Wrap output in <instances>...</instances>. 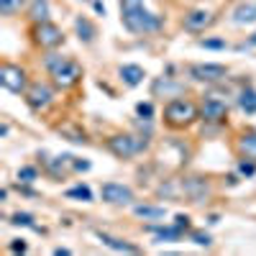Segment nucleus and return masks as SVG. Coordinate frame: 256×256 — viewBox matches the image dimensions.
<instances>
[{
  "label": "nucleus",
  "mask_w": 256,
  "mask_h": 256,
  "mask_svg": "<svg viewBox=\"0 0 256 256\" xmlns=\"http://www.w3.org/2000/svg\"><path fill=\"white\" fill-rule=\"evenodd\" d=\"M118 74H120V80L128 84V88H136V84H141L144 77H146L144 67H138V64H123V67L118 70Z\"/></svg>",
  "instance_id": "12"
},
{
  "label": "nucleus",
  "mask_w": 256,
  "mask_h": 256,
  "mask_svg": "<svg viewBox=\"0 0 256 256\" xmlns=\"http://www.w3.org/2000/svg\"><path fill=\"white\" fill-rule=\"evenodd\" d=\"M136 113H138V118H144V120H152L154 105H152V102H138V105H136Z\"/></svg>",
  "instance_id": "28"
},
{
  "label": "nucleus",
  "mask_w": 256,
  "mask_h": 256,
  "mask_svg": "<svg viewBox=\"0 0 256 256\" xmlns=\"http://www.w3.org/2000/svg\"><path fill=\"white\" fill-rule=\"evenodd\" d=\"M152 92H154V95H162V92H164V98H177V92H182V84L172 82L169 77H159V80L154 82Z\"/></svg>",
  "instance_id": "13"
},
{
  "label": "nucleus",
  "mask_w": 256,
  "mask_h": 256,
  "mask_svg": "<svg viewBox=\"0 0 256 256\" xmlns=\"http://www.w3.org/2000/svg\"><path fill=\"white\" fill-rule=\"evenodd\" d=\"M52 100H54V90L49 88V84H44V82H34L31 88L26 90V102H28V108L36 110V113L46 110L52 105Z\"/></svg>",
  "instance_id": "6"
},
{
  "label": "nucleus",
  "mask_w": 256,
  "mask_h": 256,
  "mask_svg": "<svg viewBox=\"0 0 256 256\" xmlns=\"http://www.w3.org/2000/svg\"><path fill=\"white\" fill-rule=\"evenodd\" d=\"M24 3H26V0H0V13H3V16H13L16 10L24 8Z\"/></svg>",
  "instance_id": "25"
},
{
  "label": "nucleus",
  "mask_w": 256,
  "mask_h": 256,
  "mask_svg": "<svg viewBox=\"0 0 256 256\" xmlns=\"http://www.w3.org/2000/svg\"><path fill=\"white\" fill-rule=\"evenodd\" d=\"M0 82H3V88L20 95V92H26V72L16 67V64H3V70H0Z\"/></svg>",
  "instance_id": "8"
},
{
  "label": "nucleus",
  "mask_w": 256,
  "mask_h": 256,
  "mask_svg": "<svg viewBox=\"0 0 256 256\" xmlns=\"http://www.w3.org/2000/svg\"><path fill=\"white\" fill-rule=\"evenodd\" d=\"M54 254H56V256H67L70 251H67V248H54Z\"/></svg>",
  "instance_id": "37"
},
{
  "label": "nucleus",
  "mask_w": 256,
  "mask_h": 256,
  "mask_svg": "<svg viewBox=\"0 0 256 256\" xmlns=\"http://www.w3.org/2000/svg\"><path fill=\"white\" fill-rule=\"evenodd\" d=\"M74 28H77V36H80V41H84V44H90V41H95V36H98V31H95V26L90 24L84 16H80L77 20H74Z\"/></svg>",
  "instance_id": "17"
},
{
  "label": "nucleus",
  "mask_w": 256,
  "mask_h": 256,
  "mask_svg": "<svg viewBox=\"0 0 256 256\" xmlns=\"http://www.w3.org/2000/svg\"><path fill=\"white\" fill-rule=\"evenodd\" d=\"M98 238H100L105 246H110L113 251H123V254H138V251H141L138 246L126 244V241H120V238H113V236H108V233H98Z\"/></svg>",
  "instance_id": "15"
},
{
  "label": "nucleus",
  "mask_w": 256,
  "mask_h": 256,
  "mask_svg": "<svg viewBox=\"0 0 256 256\" xmlns=\"http://www.w3.org/2000/svg\"><path fill=\"white\" fill-rule=\"evenodd\" d=\"M212 20H216V18H212L210 10L195 8V10H190V13L184 16V28H187V31H205Z\"/></svg>",
  "instance_id": "11"
},
{
  "label": "nucleus",
  "mask_w": 256,
  "mask_h": 256,
  "mask_svg": "<svg viewBox=\"0 0 256 256\" xmlns=\"http://www.w3.org/2000/svg\"><path fill=\"white\" fill-rule=\"evenodd\" d=\"M64 41V34L59 26H54L52 20H46V24H36L34 28V44H38L41 49H54L59 46Z\"/></svg>",
  "instance_id": "5"
},
{
  "label": "nucleus",
  "mask_w": 256,
  "mask_h": 256,
  "mask_svg": "<svg viewBox=\"0 0 256 256\" xmlns=\"http://www.w3.org/2000/svg\"><path fill=\"white\" fill-rule=\"evenodd\" d=\"M120 20L131 34H152L162 26V18L144 8V0H120Z\"/></svg>",
  "instance_id": "1"
},
{
  "label": "nucleus",
  "mask_w": 256,
  "mask_h": 256,
  "mask_svg": "<svg viewBox=\"0 0 256 256\" xmlns=\"http://www.w3.org/2000/svg\"><path fill=\"white\" fill-rule=\"evenodd\" d=\"M108 148L118 159H131V156L144 152L146 141L141 136H134V134H116V136L108 138Z\"/></svg>",
  "instance_id": "4"
},
{
  "label": "nucleus",
  "mask_w": 256,
  "mask_h": 256,
  "mask_svg": "<svg viewBox=\"0 0 256 256\" xmlns=\"http://www.w3.org/2000/svg\"><path fill=\"white\" fill-rule=\"evenodd\" d=\"M190 77L198 80V82H208V84H216V82H223L228 77V70L223 64H192L190 67Z\"/></svg>",
  "instance_id": "7"
},
{
  "label": "nucleus",
  "mask_w": 256,
  "mask_h": 256,
  "mask_svg": "<svg viewBox=\"0 0 256 256\" xmlns=\"http://www.w3.org/2000/svg\"><path fill=\"white\" fill-rule=\"evenodd\" d=\"M198 116H200V110L195 108V102L187 100V98H172L166 102V108H164V120L169 126H174V128L190 126Z\"/></svg>",
  "instance_id": "3"
},
{
  "label": "nucleus",
  "mask_w": 256,
  "mask_h": 256,
  "mask_svg": "<svg viewBox=\"0 0 256 256\" xmlns=\"http://www.w3.org/2000/svg\"><path fill=\"white\" fill-rule=\"evenodd\" d=\"M44 67L49 70L54 88H59V90H70V88H74V84L82 80V67L74 59H70V56L46 54L44 56Z\"/></svg>",
  "instance_id": "2"
},
{
  "label": "nucleus",
  "mask_w": 256,
  "mask_h": 256,
  "mask_svg": "<svg viewBox=\"0 0 256 256\" xmlns=\"http://www.w3.org/2000/svg\"><path fill=\"white\" fill-rule=\"evenodd\" d=\"M10 223H13V226H26V228H36V223H34V216H31V212H16Z\"/></svg>",
  "instance_id": "26"
},
{
  "label": "nucleus",
  "mask_w": 256,
  "mask_h": 256,
  "mask_svg": "<svg viewBox=\"0 0 256 256\" xmlns=\"http://www.w3.org/2000/svg\"><path fill=\"white\" fill-rule=\"evenodd\" d=\"M238 105H241V110H246V113H256V92L254 90H244L238 95Z\"/></svg>",
  "instance_id": "23"
},
{
  "label": "nucleus",
  "mask_w": 256,
  "mask_h": 256,
  "mask_svg": "<svg viewBox=\"0 0 256 256\" xmlns=\"http://www.w3.org/2000/svg\"><path fill=\"white\" fill-rule=\"evenodd\" d=\"M100 198L105 202H110V205H128L134 200V190L120 184V182H105L100 187Z\"/></svg>",
  "instance_id": "9"
},
{
  "label": "nucleus",
  "mask_w": 256,
  "mask_h": 256,
  "mask_svg": "<svg viewBox=\"0 0 256 256\" xmlns=\"http://www.w3.org/2000/svg\"><path fill=\"white\" fill-rule=\"evenodd\" d=\"M174 226H177L180 230H187V228H190V218L180 212V216H174Z\"/></svg>",
  "instance_id": "32"
},
{
  "label": "nucleus",
  "mask_w": 256,
  "mask_h": 256,
  "mask_svg": "<svg viewBox=\"0 0 256 256\" xmlns=\"http://www.w3.org/2000/svg\"><path fill=\"white\" fill-rule=\"evenodd\" d=\"M67 166H74V156L62 154V156H56L54 162H49V172H52L54 177H59V174H64V169H67Z\"/></svg>",
  "instance_id": "20"
},
{
  "label": "nucleus",
  "mask_w": 256,
  "mask_h": 256,
  "mask_svg": "<svg viewBox=\"0 0 256 256\" xmlns=\"http://www.w3.org/2000/svg\"><path fill=\"white\" fill-rule=\"evenodd\" d=\"M192 241H195L198 246H210V244H212L208 233H200V230H195V233H192Z\"/></svg>",
  "instance_id": "31"
},
{
  "label": "nucleus",
  "mask_w": 256,
  "mask_h": 256,
  "mask_svg": "<svg viewBox=\"0 0 256 256\" xmlns=\"http://www.w3.org/2000/svg\"><path fill=\"white\" fill-rule=\"evenodd\" d=\"M134 212H136L138 218H144V220H162L166 210L162 205H136Z\"/></svg>",
  "instance_id": "18"
},
{
  "label": "nucleus",
  "mask_w": 256,
  "mask_h": 256,
  "mask_svg": "<svg viewBox=\"0 0 256 256\" xmlns=\"http://www.w3.org/2000/svg\"><path fill=\"white\" fill-rule=\"evenodd\" d=\"M67 198H70V200H82V202H90V200H92V192H90V187L77 184V187L67 190Z\"/></svg>",
  "instance_id": "24"
},
{
  "label": "nucleus",
  "mask_w": 256,
  "mask_h": 256,
  "mask_svg": "<svg viewBox=\"0 0 256 256\" xmlns=\"http://www.w3.org/2000/svg\"><path fill=\"white\" fill-rule=\"evenodd\" d=\"M226 116H228V105L223 100H218V98H205L202 100L200 118L205 123H220V120H226Z\"/></svg>",
  "instance_id": "10"
},
{
  "label": "nucleus",
  "mask_w": 256,
  "mask_h": 256,
  "mask_svg": "<svg viewBox=\"0 0 256 256\" xmlns=\"http://www.w3.org/2000/svg\"><path fill=\"white\" fill-rule=\"evenodd\" d=\"M200 46H205V49H226V41L223 38H202Z\"/></svg>",
  "instance_id": "29"
},
{
  "label": "nucleus",
  "mask_w": 256,
  "mask_h": 256,
  "mask_svg": "<svg viewBox=\"0 0 256 256\" xmlns=\"http://www.w3.org/2000/svg\"><path fill=\"white\" fill-rule=\"evenodd\" d=\"M244 46H256V34H254L251 38H246V44H244ZM244 46H241V49H244Z\"/></svg>",
  "instance_id": "35"
},
{
  "label": "nucleus",
  "mask_w": 256,
  "mask_h": 256,
  "mask_svg": "<svg viewBox=\"0 0 256 256\" xmlns=\"http://www.w3.org/2000/svg\"><path fill=\"white\" fill-rule=\"evenodd\" d=\"M238 146H241V152L246 154V159H254L256 162V134H244L241 141H238Z\"/></svg>",
  "instance_id": "21"
},
{
  "label": "nucleus",
  "mask_w": 256,
  "mask_h": 256,
  "mask_svg": "<svg viewBox=\"0 0 256 256\" xmlns=\"http://www.w3.org/2000/svg\"><path fill=\"white\" fill-rule=\"evenodd\" d=\"M26 248H28V246H26V241H20V238H18V241H13V244H10V251H20V254H24V251H26Z\"/></svg>",
  "instance_id": "33"
},
{
  "label": "nucleus",
  "mask_w": 256,
  "mask_h": 256,
  "mask_svg": "<svg viewBox=\"0 0 256 256\" xmlns=\"http://www.w3.org/2000/svg\"><path fill=\"white\" fill-rule=\"evenodd\" d=\"M28 16L34 24H46L49 20V0H31Z\"/></svg>",
  "instance_id": "16"
},
{
  "label": "nucleus",
  "mask_w": 256,
  "mask_h": 256,
  "mask_svg": "<svg viewBox=\"0 0 256 256\" xmlns=\"http://www.w3.org/2000/svg\"><path fill=\"white\" fill-rule=\"evenodd\" d=\"M95 10H98V13H102V16H105V6H102V3H98V0H95Z\"/></svg>",
  "instance_id": "36"
},
{
  "label": "nucleus",
  "mask_w": 256,
  "mask_h": 256,
  "mask_svg": "<svg viewBox=\"0 0 256 256\" xmlns=\"http://www.w3.org/2000/svg\"><path fill=\"white\" fill-rule=\"evenodd\" d=\"M233 24H256V3H244L238 6L236 10H233Z\"/></svg>",
  "instance_id": "14"
},
{
  "label": "nucleus",
  "mask_w": 256,
  "mask_h": 256,
  "mask_svg": "<svg viewBox=\"0 0 256 256\" xmlns=\"http://www.w3.org/2000/svg\"><path fill=\"white\" fill-rule=\"evenodd\" d=\"M187 192L195 198V202H200V200L208 198V184H202L200 180H190V182H187Z\"/></svg>",
  "instance_id": "22"
},
{
  "label": "nucleus",
  "mask_w": 256,
  "mask_h": 256,
  "mask_svg": "<svg viewBox=\"0 0 256 256\" xmlns=\"http://www.w3.org/2000/svg\"><path fill=\"white\" fill-rule=\"evenodd\" d=\"M152 230L156 233V241H159V244H162V241H180V238H182V230H180L177 226H166V228L152 226Z\"/></svg>",
  "instance_id": "19"
},
{
  "label": "nucleus",
  "mask_w": 256,
  "mask_h": 256,
  "mask_svg": "<svg viewBox=\"0 0 256 256\" xmlns=\"http://www.w3.org/2000/svg\"><path fill=\"white\" fill-rule=\"evenodd\" d=\"M18 182H24V184L36 182V169H34V166H24V169L18 172Z\"/></svg>",
  "instance_id": "27"
},
{
  "label": "nucleus",
  "mask_w": 256,
  "mask_h": 256,
  "mask_svg": "<svg viewBox=\"0 0 256 256\" xmlns=\"http://www.w3.org/2000/svg\"><path fill=\"white\" fill-rule=\"evenodd\" d=\"M74 169H77V172H88V169H90V162H74Z\"/></svg>",
  "instance_id": "34"
},
{
  "label": "nucleus",
  "mask_w": 256,
  "mask_h": 256,
  "mask_svg": "<svg viewBox=\"0 0 256 256\" xmlns=\"http://www.w3.org/2000/svg\"><path fill=\"white\" fill-rule=\"evenodd\" d=\"M238 172H241V174H246V177H251V174L256 172V164H254V159H244V162L238 164Z\"/></svg>",
  "instance_id": "30"
}]
</instances>
